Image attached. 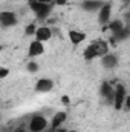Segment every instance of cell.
Returning a JSON list of instances; mask_svg holds the SVG:
<instances>
[{"mask_svg":"<svg viewBox=\"0 0 130 132\" xmlns=\"http://www.w3.org/2000/svg\"><path fill=\"white\" fill-rule=\"evenodd\" d=\"M106 54H109V45L104 40H94L84 49V59L86 60H94L97 57H104Z\"/></svg>","mask_w":130,"mask_h":132,"instance_id":"6da1fadb","label":"cell"},{"mask_svg":"<svg viewBox=\"0 0 130 132\" xmlns=\"http://www.w3.org/2000/svg\"><path fill=\"white\" fill-rule=\"evenodd\" d=\"M126 100H127V91H126V86L124 85H116L115 88V101H113V106L116 111L123 109V106L126 104Z\"/></svg>","mask_w":130,"mask_h":132,"instance_id":"7a4b0ae2","label":"cell"},{"mask_svg":"<svg viewBox=\"0 0 130 132\" xmlns=\"http://www.w3.org/2000/svg\"><path fill=\"white\" fill-rule=\"evenodd\" d=\"M29 131L31 132H43L48 128V120L43 117V115H34L32 118L29 120Z\"/></svg>","mask_w":130,"mask_h":132,"instance_id":"3957f363","label":"cell"},{"mask_svg":"<svg viewBox=\"0 0 130 132\" xmlns=\"http://www.w3.org/2000/svg\"><path fill=\"white\" fill-rule=\"evenodd\" d=\"M29 8H31V11H32L38 19H44V17L49 14V11H51V5L41 3V2H38V0H37V2H31V3H29Z\"/></svg>","mask_w":130,"mask_h":132,"instance_id":"277c9868","label":"cell"},{"mask_svg":"<svg viewBox=\"0 0 130 132\" xmlns=\"http://www.w3.org/2000/svg\"><path fill=\"white\" fill-rule=\"evenodd\" d=\"M0 23L3 28L8 26H15L17 25V15L12 11H2L0 12Z\"/></svg>","mask_w":130,"mask_h":132,"instance_id":"5b68a950","label":"cell"},{"mask_svg":"<svg viewBox=\"0 0 130 132\" xmlns=\"http://www.w3.org/2000/svg\"><path fill=\"white\" fill-rule=\"evenodd\" d=\"M110 12H112V5L110 3H104L103 5V8L99 9V12H98V20H99V23L101 25H109L112 20H110Z\"/></svg>","mask_w":130,"mask_h":132,"instance_id":"8992f818","label":"cell"},{"mask_svg":"<svg viewBox=\"0 0 130 132\" xmlns=\"http://www.w3.org/2000/svg\"><path fill=\"white\" fill-rule=\"evenodd\" d=\"M99 94H101L103 98H106L109 103H113V101H115V88H113L110 83H103Z\"/></svg>","mask_w":130,"mask_h":132,"instance_id":"52a82bcc","label":"cell"},{"mask_svg":"<svg viewBox=\"0 0 130 132\" xmlns=\"http://www.w3.org/2000/svg\"><path fill=\"white\" fill-rule=\"evenodd\" d=\"M44 52V46H43V42H40V40H34L31 42V45H29V49H28V55L29 57H38V55H41Z\"/></svg>","mask_w":130,"mask_h":132,"instance_id":"ba28073f","label":"cell"},{"mask_svg":"<svg viewBox=\"0 0 130 132\" xmlns=\"http://www.w3.org/2000/svg\"><path fill=\"white\" fill-rule=\"evenodd\" d=\"M52 88H54V83H52L51 78H40L37 81V85H35V91L37 92H41V94L49 92Z\"/></svg>","mask_w":130,"mask_h":132,"instance_id":"9c48e42d","label":"cell"},{"mask_svg":"<svg viewBox=\"0 0 130 132\" xmlns=\"http://www.w3.org/2000/svg\"><path fill=\"white\" fill-rule=\"evenodd\" d=\"M66 118H67V114H66V112H57V114L52 117V121H51V129H54V131L60 129V128L63 126V123L66 121Z\"/></svg>","mask_w":130,"mask_h":132,"instance_id":"30bf717a","label":"cell"},{"mask_svg":"<svg viewBox=\"0 0 130 132\" xmlns=\"http://www.w3.org/2000/svg\"><path fill=\"white\" fill-rule=\"evenodd\" d=\"M51 37H52L51 28H48V26H40V28H37V32H35V38H37V40L46 42V40H49Z\"/></svg>","mask_w":130,"mask_h":132,"instance_id":"8fae6325","label":"cell"},{"mask_svg":"<svg viewBox=\"0 0 130 132\" xmlns=\"http://www.w3.org/2000/svg\"><path fill=\"white\" fill-rule=\"evenodd\" d=\"M101 63L104 68H115L118 65V57L115 54H106L104 57H101Z\"/></svg>","mask_w":130,"mask_h":132,"instance_id":"7c38bea8","label":"cell"},{"mask_svg":"<svg viewBox=\"0 0 130 132\" xmlns=\"http://www.w3.org/2000/svg\"><path fill=\"white\" fill-rule=\"evenodd\" d=\"M67 35H69V40H70L73 45H80V43L84 42V38H86V34L80 32V31H77V29H70Z\"/></svg>","mask_w":130,"mask_h":132,"instance_id":"4fadbf2b","label":"cell"},{"mask_svg":"<svg viewBox=\"0 0 130 132\" xmlns=\"http://www.w3.org/2000/svg\"><path fill=\"white\" fill-rule=\"evenodd\" d=\"M103 2L101 0H86L84 3H83V8L86 9V11H99L101 8H103Z\"/></svg>","mask_w":130,"mask_h":132,"instance_id":"5bb4252c","label":"cell"},{"mask_svg":"<svg viewBox=\"0 0 130 132\" xmlns=\"http://www.w3.org/2000/svg\"><path fill=\"white\" fill-rule=\"evenodd\" d=\"M124 28H126V23H124L123 20H112V22L106 26V29H110V32L112 34L119 32V31L124 29Z\"/></svg>","mask_w":130,"mask_h":132,"instance_id":"9a60e30c","label":"cell"},{"mask_svg":"<svg viewBox=\"0 0 130 132\" xmlns=\"http://www.w3.org/2000/svg\"><path fill=\"white\" fill-rule=\"evenodd\" d=\"M28 71H29V72H37V71H38V63H35V62L28 63Z\"/></svg>","mask_w":130,"mask_h":132,"instance_id":"2e32d148","label":"cell"},{"mask_svg":"<svg viewBox=\"0 0 130 132\" xmlns=\"http://www.w3.org/2000/svg\"><path fill=\"white\" fill-rule=\"evenodd\" d=\"M37 32V26L35 25H28L26 26V34L28 35H32V34H35Z\"/></svg>","mask_w":130,"mask_h":132,"instance_id":"e0dca14e","label":"cell"},{"mask_svg":"<svg viewBox=\"0 0 130 132\" xmlns=\"http://www.w3.org/2000/svg\"><path fill=\"white\" fill-rule=\"evenodd\" d=\"M8 74H9V71L6 68H0V78H6Z\"/></svg>","mask_w":130,"mask_h":132,"instance_id":"ac0fdd59","label":"cell"},{"mask_svg":"<svg viewBox=\"0 0 130 132\" xmlns=\"http://www.w3.org/2000/svg\"><path fill=\"white\" fill-rule=\"evenodd\" d=\"M61 101H63V104H66V106H67V104L70 103V98H69L67 95H63V97H61Z\"/></svg>","mask_w":130,"mask_h":132,"instance_id":"d6986e66","label":"cell"},{"mask_svg":"<svg viewBox=\"0 0 130 132\" xmlns=\"http://www.w3.org/2000/svg\"><path fill=\"white\" fill-rule=\"evenodd\" d=\"M14 132H26V129H25V126H18L14 129Z\"/></svg>","mask_w":130,"mask_h":132,"instance_id":"ffe728a7","label":"cell"},{"mask_svg":"<svg viewBox=\"0 0 130 132\" xmlns=\"http://www.w3.org/2000/svg\"><path fill=\"white\" fill-rule=\"evenodd\" d=\"M66 2H67V0H55V3H57V5H60V6H61V5H64Z\"/></svg>","mask_w":130,"mask_h":132,"instance_id":"44dd1931","label":"cell"},{"mask_svg":"<svg viewBox=\"0 0 130 132\" xmlns=\"http://www.w3.org/2000/svg\"><path fill=\"white\" fill-rule=\"evenodd\" d=\"M38 2H41V3H48V5H49V3H51L52 0H38Z\"/></svg>","mask_w":130,"mask_h":132,"instance_id":"7402d4cb","label":"cell"},{"mask_svg":"<svg viewBox=\"0 0 130 132\" xmlns=\"http://www.w3.org/2000/svg\"><path fill=\"white\" fill-rule=\"evenodd\" d=\"M57 132H67V131H66V129H61V128H60V129H57Z\"/></svg>","mask_w":130,"mask_h":132,"instance_id":"603a6c76","label":"cell"},{"mask_svg":"<svg viewBox=\"0 0 130 132\" xmlns=\"http://www.w3.org/2000/svg\"><path fill=\"white\" fill-rule=\"evenodd\" d=\"M26 2H28V3H31V2H37V0H26Z\"/></svg>","mask_w":130,"mask_h":132,"instance_id":"cb8c5ba5","label":"cell"},{"mask_svg":"<svg viewBox=\"0 0 130 132\" xmlns=\"http://www.w3.org/2000/svg\"><path fill=\"white\" fill-rule=\"evenodd\" d=\"M124 2H126V3H130V0H124Z\"/></svg>","mask_w":130,"mask_h":132,"instance_id":"d4e9b609","label":"cell"}]
</instances>
